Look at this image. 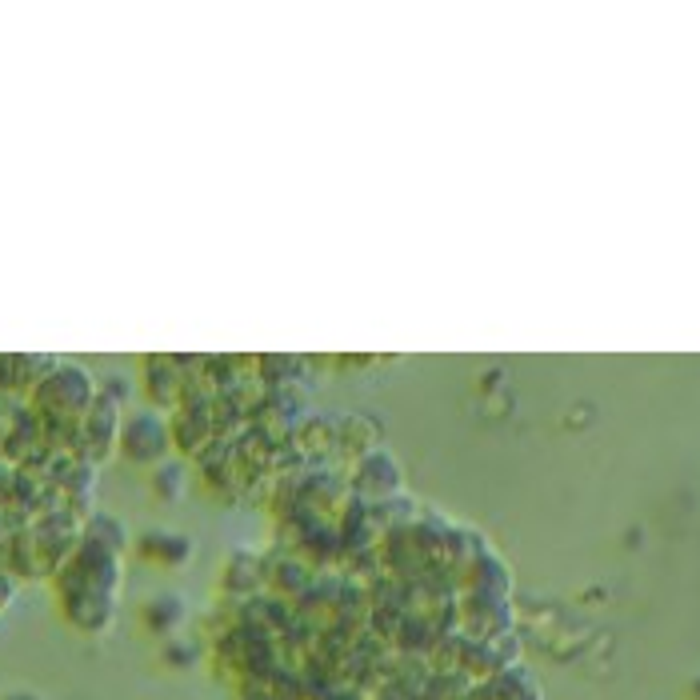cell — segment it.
Here are the masks:
<instances>
[{"label":"cell","mask_w":700,"mask_h":700,"mask_svg":"<svg viewBox=\"0 0 700 700\" xmlns=\"http://www.w3.org/2000/svg\"><path fill=\"white\" fill-rule=\"evenodd\" d=\"M156 448H160V428H156L148 416H140L136 424H128V432H124V452H128L132 460H152Z\"/></svg>","instance_id":"6da1fadb"}]
</instances>
